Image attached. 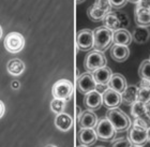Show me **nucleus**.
Wrapping results in <instances>:
<instances>
[{
	"label": "nucleus",
	"instance_id": "obj_34",
	"mask_svg": "<svg viewBox=\"0 0 150 147\" xmlns=\"http://www.w3.org/2000/svg\"><path fill=\"white\" fill-rule=\"evenodd\" d=\"M12 87L14 88V89L18 88L19 87V83H18V82H16V81H13L12 82Z\"/></svg>",
	"mask_w": 150,
	"mask_h": 147
},
{
	"label": "nucleus",
	"instance_id": "obj_33",
	"mask_svg": "<svg viewBox=\"0 0 150 147\" xmlns=\"http://www.w3.org/2000/svg\"><path fill=\"white\" fill-rule=\"evenodd\" d=\"M3 114H4V104L2 101H0V118L3 116Z\"/></svg>",
	"mask_w": 150,
	"mask_h": 147
},
{
	"label": "nucleus",
	"instance_id": "obj_15",
	"mask_svg": "<svg viewBox=\"0 0 150 147\" xmlns=\"http://www.w3.org/2000/svg\"><path fill=\"white\" fill-rule=\"evenodd\" d=\"M78 142L81 145L84 146H91L93 145L98 140L97 133L94 131V129L87 128V129H81L78 132Z\"/></svg>",
	"mask_w": 150,
	"mask_h": 147
},
{
	"label": "nucleus",
	"instance_id": "obj_1",
	"mask_svg": "<svg viewBox=\"0 0 150 147\" xmlns=\"http://www.w3.org/2000/svg\"><path fill=\"white\" fill-rule=\"evenodd\" d=\"M104 27L112 30V32L119 29H125L129 26V18L128 15L120 11L107 13L103 19Z\"/></svg>",
	"mask_w": 150,
	"mask_h": 147
},
{
	"label": "nucleus",
	"instance_id": "obj_11",
	"mask_svg": "<svg viewBox=\"0 0 150 147\" xmlns=\"http://www.w3.org/2000/svg\"><path fill=\"white\" fill-rule=\"evenodd\" d=\"M102 103L105 107L110 109H115L118 107L122 103L121 94L117 91L112 90L110 88H107L102 92Z\"/></svg>",
	"mask_w": 150,
	"mask_h": 147
},
{
	"label": "nucleus",
	"instance_id": "obj_29",
	"mask_svg": "<svg viewBox=\"0 0 150 147\" xmlns=\"http://www.w3.org/2000/svg\"><path fill=\"white\" fill-rule=\"evenodd\" d=\"M93 4L97 6L99 9L105 11L106 13H110L112 11V4H110V0H96Z\"/></svg>",
	"mask_w": 150,
	"mask_h": 147
},
{
	"label": "nucleus",
	"instance_id": "obj_12",
	"mask_svg": "<svg viewBox=\"0 0 150 147\" xmlns=\"http://www.w3.org/2000/svg\"><path fill=\"white\" fill-rule=\"evenodd\" d=\"M97 88V83L94 81L91 72H86L77 78V89L81 94H87Z\"/></svg>",
	"mask_w": 150,
	"mask_h": 147
},
{
	"label": "nucleus",
	"instance_id": "obj_35",
	"mask_svg": "<svg viewBox=\"0 0 150 147\" xmlns=\"http://www.w3.org/2000/svg\"><path fill=\"white\" fill-rule=\"evenodd\" d=\"M147 138H148V141L150 142V127L147 129Z\"/></svg>",
	"mask_w": 150,
	"mask_h": 147
},
{
	"label": "nucleus",
	"instance_id": "obj_40",
	"mask_svg": "<svg viewBox=\"0 0 150 147\" xmlns=\"http://www.w3.org/2000/svg\"><path fill=\"white\" fill-rule=\"evenodd\" d=\"M78 147H87V146H84V145H81V146H78Z\"/></svg>",
	"mask_w": 150,
	"mask_h": 147
},
{
	"label": "nucleus",
	"instance_id": "obj_41",
	"mask_svg": "<svg viewBox=\"0 0 150 147\" xmlns=\"http://www.w3.org/2000/svg\"><path fill=\"white\" fill-rule=\"evenodd\" d=\"M133 147H142V146H133Z\"/></svg>",
	"mask_w": 150,
	"mask_h": 147
},
{
	"label": "nucleus",
	"instance_id": "obj_3",
	"mask_svg": "<svg viewBox=\"0 0 150 147\" xmlns=\"http://www.w3.org/2000/svg\"><path fill=\"white\" fill-rule=\"evenodd\" d=\"M112 43V31L106 27H99L93 31V47L94 50L104 52L108 50Z\"/></svg>",
	"mask_w": 150,
	"mask_h": 147
},
{
	"label": "nucleus",
	"instance_id": "obj_5",
	"mask_svg": "<svg viewBox=\"0 0 150 147\" xmlns=\"http://www.w3.org/2000/svg\"><path fill=\"white\" fill-rule=\"evenodd\" d=\"M106 63V57L103 54V52L94 50L92 52H89L87 54V56L85 57L84 67L88 72H94L96 70L100 69L102 67H105Z\"/></svg>",
	"mask_w": 150,
	"mask_h": 147
},
{
	"label": "nucleus",
	"instance_id": "obj_32",
	"mask_svg": "<svg viewBox=\"0 0 150 147\" xmlns=\"http://www.w3.org/2000/svg\"><path fill=\"white\" fill-rule=\"evenodd\" d=\"M137 4L143 6V8H146V9L150 10V0H141L139 3H137Z\"/></svg>",
	"mask_w": 150,
	"mask_h": 147
},
{
	"label": "nucleus",
	"instance_id": "obj_20",
	"mask_svg": "<svg viewBox=\"0 0 150 147\" xmlns=\"http://www.w3.org/2000/svg\"><path fill=\"white\" fill-rule=\"evenodd\" d=\"M107 86H108V88L112 89V90L121 94L128 85H127V81H125L123 75L120 74V73H115V74L112 75V77H110Z\"/></svg>",
	"mask_w": 150,
	"mask_h": 147
},
{
	"label": "nucleus",
	"instance_id": "obj_37",
	"mask_svg": "<svg viewBox=\"0 0 150 147\" xmlns=\"http://www.w3.org/2000/svg\"><path fill=\"white\" fill-rule=\"evenodd\" d=\"M2 37V28H1V26H0V39Z\"/></svg>",
	"mask_w": 150,
	"mask_h": 147
},
{
	"label": "nucleus",
	"instance_id": "obj_22",
	"mask_svg": "<svg viewBox=\"0 0 150 147\" xmlns=\"http://www.w3.org/2000/svg\"><path fill=\"white\" fill-rule=\"evenodd\" d=\"M132 35L127 29H119L112 32V42L118 45L128 46L132 42Z\"/></svg>",
	"mask_w": 150,
	"mask_h": 147
},
{
	"label": "nucleus",
	"instance_id": "obj_17",
	"mask_svg": "<svg viewBox=\"0 0 150 147\" xmlns=\"http://www.w3.org/2000/svg\"><path fill=\"white\" fill-rule=\"evenodd\" d=\"M129 56H130V50L128 46L114 44L110 48V57L117 62H123L128 59Z\"/></svg>",
	"mask_w": 150,
	"mask_h": 147
},
{
	"label": "nucleus",
	"instance_id": "obj_13",
	"mask_svg": "<svg viewBox=\"0 0 150 147\" xmlns=\"http://www.w3.org/2000/svg\"><path fill=\"white\" fill-rule=\"evenodd\" d=\"M84 104L89 111H96L99 110L102 105V94L97 89L92 91H89L87 94H85L84 97Z\"/></svg>",
	"mask_w": 150,
	"mask_h": 147
},
{
	"label": "nucleus",
	"instance_id": "obj_16",
	"mask_svg": "<svg viewBox=\"0 0 150 147\" xmlns=\"http://www.w3.org/2000/svg\"><path fill=\"white\" fill-rule=\"evenodd\" d=\"M134 19L137 26L149 27L150 26V10L138 6L135 8Z\"/></svg>",
	"mask_w": 150,
	"mask_h": 147
},
{
	"label": "nucleus",
	"instance_id": "obj_2",
	"mask_svg": "<svg viewBox=\"0 0 150 147\" xmlns=\"http://www.w3.org/2000/svg\"><path fill=\"white\" fill-rule=\"evenodd\" d=\"M106 117L110 119L112 125L117 132H122L130 129L131 127V120L125 113L122 112L120 109H110L106 114Z\"/></svg>",
	"mask_w": 150,
	"mask_h": 147
},
{
	"label": "nucleus",
	"instance_id": "obj_39",
	"mask_svg": "<svg viewBox=\"0 0 150 147\" xmlns=\"http://www.w3.org/2000/svg\"><path fill=\"white\" fill-rule=\"evenodd\" d=\"M45 147H57V146H55V145H47V146H45Z\"/></svg>",
	"mask_w": 150,
	"mask_h": 147
},
{
	"label": "nucleus",
	"instance_id": "obj_38",
	"mask_svg": "<svg viewBox=\"0 0 150 147\" xmlns=\"http://www.w3.org/2000/svg\"><path fill=\"white\" fill-rule=\"evenodd\" d=\"M84 1H85V0H76V2H77L78 4H79V3H83Z\"/></svg>",
	"mask_w": 150,
	"mask_h": 147
},
{
	"label": "nucleus",
	"instance_id": "obj_30",
	"mask_svg": "<svg viewBox=\"0 0 150 147\" xmlns=\"http://www.w3.org/2000/svg\"><path fill=\"white\" fill-rule=\"evenodd\" d=\"M112 147H133V145H132V143L130 142L129 138H122L116 140L112 144Z\"/></svg>",
	"mask_w": 150,
	"mask_h": 147
},
{
	"label": "nucleus",
	"instance_id": "obj_24",
	"mask_svg": "<svg viewBox=\"0 0 150 147\" xmlns=\"http://www.w3.org/2000/svg\"><path fill=\"white\" fill-rule=\"evenodd\" d=\"M150 38V31L148 27H142L137 26L133 29L132 32V39L138 44H145L147 43Z\"/></svg>",
	"mask_w": 150,
	"mask_h": 147
},
{
	"label": "nucleus",
	"instance_id": "obj_4",
	"mask_svg": "<svg viewBox=\"0 0 150 147\" xmlns=\"http://www.w3.org/2000/svg\"><path fill=\"white\" fill-rule=\"evenodd\" d=\"M94 131L97 133L98 138L104 142H112L117 133L114 126L112 125V122L107 117L98 120L97 126L94 127Z\"/></svg>",
	"mask_w": 150,
	"mask_h": 147
},
{
	"label": "nucleus",
	"instance_id": "obj_10",
	"mask_svg": "<svg viewBox=\"0 0 150 147\" xmlns=\"http://www.w3.org/2000/svg\"><path fill=\"white\" fill-rule=\"evenodd\" d=\"M77 47L81 50H90L93 47V31L90 29H81L76 37Z\"/></svg>",
	"mask_w": 150,
	"mask_h": 147
},
{
	"label": "nucleus",
	"instance_id": "obj_36",
	"mask_svg": "<svg viewBox=\"0 0 150 147\" xmlns=\"http://www.w3.org/2000/svg\"><path fill=\"white\" fill-rule=\"evenodd\" d=\"M129 2H132V3H139L141 0H128Z\"/></svg>",
	"mask_w": 150,
	"mask_h": 147
},
{
	"label": "nucleus",
	"instance_id": "obj_28",
	"mask_svg": "<svg viewBox=\"0 0 150 147\" xmlns=\"http://www.w3.org/2000/svg\"><path fill=\"white\" fill-rule=\"evenodd\" d=\"M66 100H61V99H57L54 98V100L50 102V109L55 114H60L62 113L63 110L66 109Z\"/></svg>",
	"mask_w": 150,
	"mask_h": 147
},
{
	"label": "nucleus",
	"instance_id": "obj_9",
	"mask_svg": "<svg viewBox=\"0 0 150 147\" xmlns=\"http://www.w3.org/2000/svg\"><path fill=\"white\" fill-rule=\"evenodd\" d=\"M25 46V39L18 32H11L4 39V47L10 53H18Z\"/></svg>",
	"mask_w": 150,
	"mask_h": 147
},
{
	"label": "nucleus",
	"instance_id": "obj_8",
	"mask_svg": "<svg viewBox=\"0 0 150 147\" xmlns=\"http://www.w3.org/2000/svg\"><path fill=\"white\" fill-rule=\"evenodd\" d=\"M52 94L54 98L61 99V100H70L73 94V85L69 80H59L53 86Z\"/></svg>",
	"mask_w": 150,
	"mask_h": 147
},
{
	"label": "nucleus",
	"instance_id": "obj_19",
	"mask_svg": "<svg viewBox=\"0 0 150 147\" xmlns=\"http://www.w3.org/2000/svg\"><path fill=\"white\" fill-rule=\"evenodd\" d=\"M73 125V120L72 117L67 114V113H60V114H57L56 118H55V126L56 128L60 131H69L70 129L72 128Z\"/></svg>",
	"mask_w": 150,
	"mask_h": 147
},
{
	"label": "nucleus",
	"instance_id": "obj_26",
	"mask_svg": "<svg viewBox=\"0 0 150 147\" xmlns=\"http://www.w3.org/2000/svg\"><path fill=\"white\" fill-rule=\"evenodd\" d=\"M87 14L91 21H93V22H100V21H103L107 13L105 11H103V10L99 9L97 6L92 4V6H90L88 8Z\"/></svg>",
	"mask_w": 150,
	"mask_h": 147
},
{
	"label": "nucleus",
	"instance_id": "obj_21",
	"mask_svg": "<svg viewBox=\"0 0 150 147\" xmlns=\"http://www.w3.org/2000/svg\"><path fill=\"white\" fill-rule=\"evenodd\" d=\"M92 75H93L94 81H96V83L98 85H107L110 77H112V70L107 66H105L96 70L94 72H92Z\"/></svg>",
	"mask_w": 150,
	"mask_h": 147
},
{
	"label": "nucleus",
	"instance_id": "obj_7",
	"mask_svg": "<svg viewBox=\"0 0 150 147\" xmlns=\"http://www.w3.org/2000/svg\"><path fill=\"white\" fill-rule=\"evenodd\" d=\"M128 138L133 146H144L148 142L147 128L134 121L132 127H130Z\"/></svg>",
	"mask_w": 150,
	"mask_h": 147
},
{
	"label": "nucleus",
	"instance_id": "obj_31",
	"mask_svg": "<svg viewBox=\"0 0 150 147\" xmlns=\"http://www.w3.org/2000/svg\"><path fill=\"white\" fill-rule=\"evenodd\" d=\"M110 4H112V8H115V9H121L128 3V0H110Z\"/></svg>",
	"mask_w": 150,
	"mask_h": 147
},
{
	"label": "nucleus",
	"instance_id": "obj_23",
	"mask_svg": "<svg viewBox=\"0 0 150 147\" xmlns=\"http://www.w3.org/2000/svg\"><path fill=\"white\" fill-rule=\"evenodd\" d=\"M137 92L138 87L137 85H130L127 86L125 89L121 92L122 102L125 104H133L137 101Z\"/></svg>",
	"mask_w": 150,
	"mask_h": 147
},
{
	"label": "nucleus",
	"instance_id": "obj_27",
	"mask_svg": "<svg viewBox=\"0 0 150 147\" xmlns=\"http://www.w3.org/2000/svg\"><path fill=\"white\" fill-rule=\"evenodd\" d=\"M138 75L142 80L150 81V59L144 60L139 66L138 69Z\"/></svg>",
	"mask_w": 150,
	"mask_h": 147
},
{
	"label": "nucleus",
	"instance_id": "obj_18",
	"mask_svg": "<svg viewBox=\"0 0 150 147\" xmlns=\"http://www.w3.org/2000/svg\"><path fill=\"white\" fill-rule=\"evenodd\" d=\"M137 101L145 104L150 103V81L147 80H141L137 84Z\"/></svg>",
	"mask_w": 150,
	"mask_h": 147
},
{
	"label": "nucleus",
	"instance_id": "obj_25",
	"mask_svg": "<svg viewBox=\"0 0 150 147\" xmlns=\"http://www.w3.org/2000/svg\"><path fill=\"white\" fill-rule=\"evenodd\" d=\"M6 68H8V72L13 76H18L25 71V65L18 58H13L10 60L6 65Z\"/></svg>",
	"mask_w": 150,
	"mask_h": 147
},
{
	"label": "nucleus",
	"instance_id": "obj_14",
	"mask_svg": "<svg viewBox=\"0 0 150 147\" xmlns=\"http://www.w3.org/2000/svg\"><path fill=\"white\" fill-rule=\"evenodd\" d=\"M98 124V116L92 111H85L78 117V125L81 129L92 128L93 129Z\"/></svg>",
	"mask_w": 150,
	"mask_h": 147
},
{
	"label": "nucleus",
	"instance_id": "obj_42",
	"mask_svg": "<svg viewBox=\"0 0 150 147\" xmlns=\"http://www.w3.org/2000/svg\"><path fill=\"white\" fill-rule=\"evenodd\" d=\"M98 147H104V146H98Z\"/></svg>",
	"mask_w": 150,
	"mask_h": 147
},
{
	"label": "nucleus",
	"instance_id": "obj_6",
	"mask_svg": "<svg viewBox=\"0 0 150 147\" xmlns=\"http://www.w3.org/2000/svg\"><path fill=\"white\" fill-rule=\"evenodd\" d=\"M131 114L135 118L134 121L144 126L147 129L150 127V111L148 109V104L136 101V102L132 104Z\"/></svg>",
	"mask_w": 150,
	"mask_h": 147
}]
</instances>
